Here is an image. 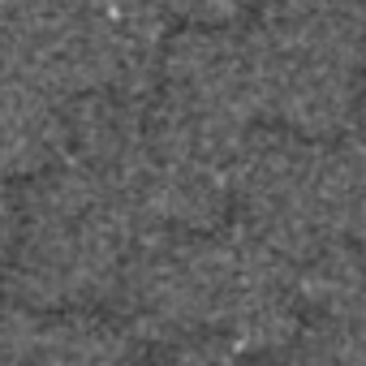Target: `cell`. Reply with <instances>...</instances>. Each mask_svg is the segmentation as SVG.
I'll use <instances>...</instances> for the list:
<instances>
[{
  "label": "cell",
  "instance_id": "6da1fadb",
  "mask_svg": "<svg viewBox=\"0 0 366 366\" xmlns=\"http://www.w3.org/2000/svg\"><path fill=\"white\" fill-rule=\"evenodd\" d=\"M263 121L306 138L340 134L366 99L362 0H272L246 35Z\"/></svg>",
  "mask_w": 366,
  "mask_h": 366
},
{
  "label": "cell",
  "instance_id": "7a4b0ae2",
  "mask_svg": "<svg viewBox=\"0 0 366 366\" xmlns=\"http://www.w3.org/2000/svg\"><path fill=\"white\" fill-rule=\"evenodd\" d=\"M138 237L129 207L65 159V172H52L18 212L9 293L31 310H65L112 293Z\"/></svg>",
  "mask_w": 366,
  "mask_h": 366
},
{
  "label": "cell",
  "instance_id": "3957f363",
  "mask_svg": "<svg viewBox=\"0 0 366 366\" xmlns=\"http://www.w3.org/2000/svg\"><path fill=\"white\" fill-rule=\"evenodd\" d=\"M233 207L242 233H250L293 267L306 263L310 254L345 237L336 151H323L319 138L293 129L250 134L233 168Z\"/></svg>",
  "mask_w": 366,
  "mask_h": 366
},
{
  "label": "cell",
  "instance_id": "277c9868",
  "mask_svg": "<svg viewBox=\"0 0 366 366\" xmlns=\"http://www.w3.org/2000/svg\"><path fill=\"white\" fill-rule=\"evenodd\" d=\"M65 155V108L0 74V177H26Z\"/></svg>",
  "mask_w": 366,
  "mask_h": 366
},
{
  "label": "cell",
  "instance_id": "5b68a950",
  "mask_svg": "<svg viewBox=\"0 0 366 366\" xmlns=\"http://www.w3.org/2000/svg\"><path fill=\"white\" fill-rule=\"evenodd\" d=\"M336 190H340V233L366 250V134L336 151Z\"/></svg>",
  "mask_w": 366,
  "mask_h": 366
},
{
  "label": "cell",
  "instance_id": "8992f818",
  "mask_svg": "<svg viewBox=\"0 0 366 366\" xmlns=\"http://www.w3.org/2000/svg\"><path fill=\"white\" fill-rule=\"evenodd\" d=\"M14 233H18V212L0 199V263L9 259V246H14Z\"/></svg>",
  "mask_w": 366,
  "mask_h": 366
},
{
  "label": "cell",
  "instance_id": "52a82bcc",
  "mask_svg": "<svg viewBox=\"0 0 366 366\" xmlns=\"http://www.w3.org/2000/svg\"><path fill=\"white\" fill-rule=\"evenodd\" d=\"M362 5H366V0H362Z\"/></svg>",
  "mask_w": 366,
  "mask_h": 366
}]
</instances>
